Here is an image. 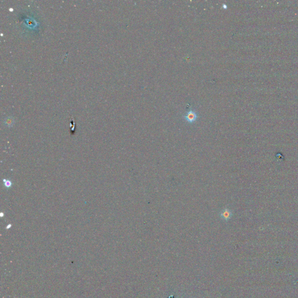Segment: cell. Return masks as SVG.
Here are the masks:
<instances>
[{"mask_svg": "<svg viewBox=\"0 0 298 298\" xmlns=\"http://www.w3.org/2000/svg\"><path fill=\"white\" fill-rule=\"evenodd\" d=\"M183 118L187 122L193 124L197 121L198 118V114L195 110L191 109L183 116Z\"/></svg>", "mask_w": 298, "mask_h": 298, "instance_id": "obj_1", "label": "cell"}, {"mask_svg": "<svg viewBox=\"0 0 298 298\" xmlns=\"http://www.w3.org/2000/svg\"><path fill=\"white\" fill-rule=\"evenodd\" d=\"M220 217L225 221H228L232 217V212L228 208H225L220 213Z\"/></svg>", "mask_w": 298, "mask_h": 298, "instance_id": "obj_2", "label": "cell"}, {"mask_svg": "<svg viewBox=\"0 0 298 298\" xmlns=\"http://www.w3.org/2000/svg\"><path fill=\"white\" fill-rule=\"evenodd\" d=\"M3 182V185L5 186L7 189L11 188L12 186V182L11 180L9 179H2Z\"/></svg>", "mask_w": 298, "mask_h": 298, "instance_id": "obj_3", "label": "cell"}, {"mask_svg": "<svg viewBox=\"0 0 298 298\" xmlns=\"http://www.w3.org/2000/svg\"><path fill=\"white\" fill-rule=\"evenodd\" d=\"M1 217H3V213H1Z\"/></svg>", "mask_w": 298, "mask_h": 298, "instance_id": "obj_4", "label": "cell"}]
</instances>
